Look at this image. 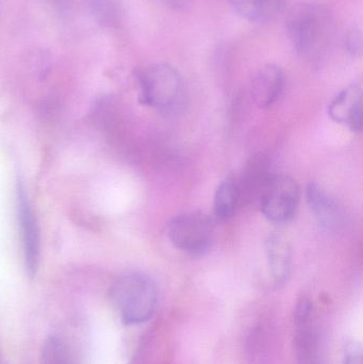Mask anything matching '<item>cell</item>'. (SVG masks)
Here are the masks:
<instances>
[{
	"instance_id": "8992f818",
	"label": "cell",
	"mask_w": 363,
	"mask_h": 364,
	"mask_svg": "<svg viewBox=\"0 0 363 364\" xmlns=\"http://www.w3.org/2000/svg\"><path fill=\"white\" fill-rule=\"evenodd\" d=\"M300 199V186L292 177L272 175L260 195V208L268 220L285 223L296 215Z\"/></svg>"
},
{
	"instance_id": "7c38bea8",
	"label": "cell",
	"mask_w": 363,
	"mask_h": 364,
	"mask_svg": "<svg viewBox=\"0 0 363 364\" xmlns=\"http://www.w3.org/2000/svg\"><path fill=\"white\" fill-rule=\"evenodd\" d=\"M229 4L242 18L251 23H264L281 14L286 0H229Z\"/></svg>"
},
{
	"instance_id": "ffe728a7",
	"label": "cell",
	"mask_w": 363,
	"mask_h": 364,
	"mask_svg": "<svg viewBox=\"0 0 363 364\" xmlns=\"http://www.w3.org/2000/svg\"><path fill=\"white\" fill-rule=\"evenodd\" d=\"M45 1L50 4L51 6H61L65 2V0H45Z\"/></svg>"
},
{
	"instance_id": "52a82bcc",
	"label": "cell",
	"mask_w": 363,
	"mask_h": 364,
	"mask_svg": "<svg viewBox=\"0 0 363 364\" xmlns=\"http://www.w3.org/2000/svg\"><path fill=\"white\" fill-rule=\"evenodd\" d=\"M16 214L26 272L29 277L33 278L40 267V227L31 201L21 182L17 183L16 188Z\"/></svg>"
},
{
	"instance_id": "277c9868",
	"label": "cell",
	"mask_w": 363,
	"mask_h": 364,
	"mask_svg": "<svg viewBox=\"0 0 363 364\" xmlns=\"http://www.w3.org/2000/svg\"><path fill=\"white\" fill-rule=\"evenodd\" d=\"M168 237L175 247L192 256L210 250L215 239V224L204 213L181 214L168 225Z\"/></svg>"
},
{
	"instance_id": "3957f363",
	"label": "cell",
	"mask_w": 363,
	"mask_h": 364,
	"mask_svg": "<svg viewBox=\"0 0 363 364\" xmlns=\"http://www.w3.org/2000/svg\"><path fill=\"white\" fill-rule=\"evenodd\" d=\"M141 102L161 114L175 115L185 105L183 77L170 64L156 63L143 68L138 75Z\"/></svg>"
},
{
	"instance_id": "30bf717a",
	"label": "cell",
	"mask_w": 363,
	"mask_h": 364,
	"mask_svg": "<svg viewBox=\"0 0 363 364\" xmlns=\"http://www.w3.org/2000/svg\"><path fill=\"white\" fill-rule=\"evenodd\" d=\"M286 87L283 70L274 64L264 66L254 77L251 96L260 108H270L283 95Z\"/></svg>"
},
{
	"instance_id": "5bb4252c",
	"label": "cell",
	"mask_w": 363,
	"mask_h": 364,
	"mask_svg": "<svg viewBox=\"0 0 363 364\" xmlns=\"http://www.w3.org/2000/svg\"><path fill=\"white\" fill-rule=\"evenodd\" d=\"M241 203L239 184L234 177H227L217 186L215 195V213L221 220L232 218Z\"/></svg>"
},
{
	"instance_id": "9a60e30c",
	"label": "cell",
	"mask_w": 363,
	"mask_h": 364,
	"mask_svg": "<svg viewBox=\"0 0 363 364\" xmlns=\"http://www.w3.org/2000/svg\"><path fill=\"white\" fill-rule=\"evenodd\" d=\"M40 364H72L67 346L60 338L51 336L45 340Z\"/></svg>"
},
{
	"instance_id": "2e32d148",
	"label": "cell",
	"mask_w": 363,
	"mask_h": 364,
	"mask_svg": "<svg viewBox=\"0 0 363 364\" xmlns=\"http://www.w3.org/2000/svg\"><path fill=\"white\" fill-rule=\"evenodd\" d=\"M90 9L100 26H112L117 21V9L111 0H91Z\"/></svg>"
},
{
	"instance_id": "7a4b0ae2",
	"label": "cell",
	"mask_w": 363,
	"mask_h": 364,
	"mask_svg": "<svg viewBox=\"0 0 363 364\" xmlns=\"http://www.w3.org/2000/svg\"><path fill=\"white\" fill-rule=\"evenodd\" d=\"M111 301L126 325H139L153 316L158 303L155 282L141 272L119 276L111 287Z\"/></svg>"
},
{
	"instance_id": "8fae6325",
	"label": "cell",
	"mask_w": 363,
	"mask_h": 364,
	"mask_svg": "<svg viewBox=\"0 0 363 364\" xmlns=\"http://www.w3.org/2000/svg\"><path fill=\"white\" fill-rule=\"evenodd\" d=\"M269 267L275 282L283 284L292 269V247L285 235L273 233L266 241Z\"/></svg>"
},
{
	"instance_id": "ac0fdd59",
	"label": "cell",
	"mask_w": 363,
	"mask_h": 364,
	"mask_svg": "<svg viewBox=\"0 0 363 364\" xmlns=\"http://www.w3.org/2000/svg\"><path fill=\"white\" fill-rule=\"evenodd\" d=\"M343 364H362V348L353 346L347 348Z\"/></svg>"
},
{
	"instance_id": "6da1fadb",
	"label": "cell",
	"mask_w": 363,
	"mask_h": 364,
	"mask_svg": "<svg viewBox=\"0 0 363 364\" xmlns=\"http://www.w3.org/2000/svg\"><path fill=\"white\" fill-rule=\"evenodd\" d=\"M286 30L296 53L310 62L323 59L334 40L332 16L319 4L294 6L286 18Z\"/></svg>"
},
{
	"instance_id": "4fadbf2b",
	"label": "cell",
	"mask_w": 363,
	"mask_h": 364,
	"mask_svg": "<svg viewBox=\"0 0 363 364\" xmlns=\"http://www.w3.org/2000/svg\"><path fill=\"white\" fill-rule=\"evenodd\" d=\"M269 162L266 158L259 156L251 160L243 174L242 181L239 184L241 201L258 199L266 186V182L271 178Z\"/></svg>"
},
{
	"instance_id": "d6986e66",
	"label": "cell",
	"mask_w": 363,
	"mask_h": 364,
	"mask_svg": "<svg viewBox=\"0 0 363 364\" xmlns=\"http://www.w3.org/2000/svg\"><path fill=\"white\" fill-rule=\"evenodd\" d=\"M164 4H168V6H173V8H176V6H183L185 4V0H161Z\"/></svg>"
},
{
	"instance_id": "ba28073f",
	"label": "cell",
	"mask_w": 363,
	"mask_h": 364,
	"mask_svg": "<svg viewBox=\"0 0 363 364\" xmlns=\"http://www.w3.org/2000/svg\"><path fill=\"white\" fill-rule=\"evenodd\" d=\"M307 203L315 220L327 231L338 232L347 224V215L338 200L320 184L311 182L307 186Z\"/></svg>"
},
{
	"instance_id": "5b68a950",
	"label": "cell",
	"mask_w": 363,
	"mask_h": 364,
	"mask_svg": "<svg viewBox=\"0 0 363 364\" xmlns=\"http://www.w3.org/2000/svg\"><path fill=\"white\" fill-rule=\"evenodd\" d=\"M294 348L298 364H325L321 333L308 297L298 301L294 314Z\"/></svg>"
},
{
	"instance_id": "e0dca14e",
	"label": "cell",
	"mask_w": 363,
	"mask_h": 364,
	"mask_svg": "<svg viewBox=\"0 0 363 364\" xmlns=\"http://www.w3.org/2000/svg\"><path fill=\"white\" fill-rule=\"evenodd\" d=\"M345 48L354 57H360L362 55V30L358 28L350 30L345 40Z\"/></svg>"
},
{
	"instance_id": "9c48e42d",
	"label": "cell",
	"mask_w": 363,
	"mask_h": 364,
	"mask_svg": "<svg viewBox=\"0 0 363 364\" xmlns=\"http://www.w3.org/2000/svg\"><path fill=\"white\" fill-rule=\"evenodd\" d=\"M330 117L337 123L360 132L363 125V96L359 85H350L340 92L328 107Z\"/></svg>"
}]
</instances>
